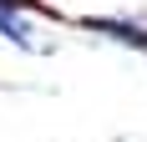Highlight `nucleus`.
<instances>
[{
    "label": "nucleus",
    "instance_id": "nucleus-1",
    "mask_svg": "<svg viewBox=\"0 0 147 142\" xmlns=\"http://www.w3.org/2000/svg\"><path fill=\"white\" fill-rule=\"evenodd\" d=\"M0 30H5L10 41H20V46H30V26H26V20H20L15 10H0Z\"/></svg>",
    "mask_w": 147,
    "mask_h": 142
},
{
    "label": "nucleus",
    "instance_id": "nucleus-2",
    "mask_svg": "<svg viewBox=\"0 0 147 142\" xmlns=\"http://www.w3.org/2000/svg\"><path fill=\"white\" fill-rule=\"evenodd\" d=\"M15 5H30V0H0V10H15Z\"/></svg>",
    "mask_w": 147,
    "mask_h": 142
}]
</instances>
